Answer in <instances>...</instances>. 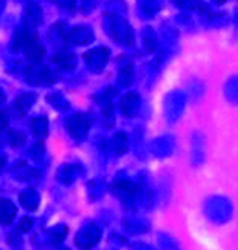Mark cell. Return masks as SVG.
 Listing matches in <instances>:
<instances>
[{
	"instance_id": "obj_1",
	"label": "cell",
	"mask_w": 238,
	"mask_h": 250,
	"mask_svg": "<svg viewBox=\"0 0 238 250\" xmlns=\"http://www.w3.org/2000/svg\"><path fill=\"white\" fill-rule=\"evenodd\" d=\"M24 78L32 86H49L56 81V74L49 67L29 66L24 71Z\"/></svg>"
},
{
	"instance_id": "obj_2",
	"label": "cell",
	"mask_w": 238,
	"mask_h": 250,
	"mask_svg": "<svg viewBox=\"0 0 238 250\" xmlns=\"http://www.w3.org/2000/svg\"><path fill=\"white\" fill-rule=\"evenodd\" d=\"M107 57H109V51L104 47H96L93 51L84 54V59H86L87 66L94 72L102 71V67H104L107 62Z\"/></svg>"
},
{
	"instance_id": "obj_3",
	"label": "cell",
	"mask_w": 238,
	"mask_h": 250,
	"mask_svg": "<svg viewBox=\"0 0 238 250\" xmlns=\"http://www.w3.org/2000/svg\"><path fill=\"white\" fill-rule=\"evenodd\" d=\"M87 128H89V121H87V118L84 114H74V116L67 119L69 133L74 138H78V140H80L87 133Z\"/></svg>"
},
{
	"instance_id": "obj_4",
	"label": "cell",
	"mask_w": 238,
	"mask_h": 250,
	"mask_svg": "<svg viewBox=\"0 0 238 250\" xmlns=\"http://www.w3.org/2000/svg\"><path fill=\"white\" fill-rule=\"evenodd\" d=\"M69 44H74V45H82L86 42L93 41V34L89 32V29H84V27H76V29L67 30V34L64 36Z\"/></svg>"
},
{
	"instance_id": "obj_5",
	"label": "cell",
	"mask_w": 238,
	"mask_h": 250,
	"mask_svg": "<svg viewBox=\"0 0 238 250\" xmlns=\"http://www.w3.org/2000/svg\"><path fill=\"white\" fill-rule=\"evenodd\" d=\"M138 106H139V96L134 94V92H128L126 96H122L121 103H119V107H121V113L124 116H134L138 111Z\"/></svg>"
},
{
	"instance_id": "obj_6",
	"label": "cell",
	"mask_w": 238,
	"mask_h": 250,
	"mask_svg": "<svg viewBox=\"0 0 238 250\" xmlns=\"http://www.w3.org/2000/svg\"><path fill=\"white\" fill-rule=\"evenodd\" d=\"M17 213V208L10 200L0 198V224L10 225L14 222V217Z\"/></svg>"
},
{
	"instance_id": "obj_7",
	"label": "cell",
	"mask_w": 238,
	"mask_h": 250,
	"mask_svg": "<svg viewBox=\"0 0 238 250\" xmlns=\"http://www.w3.org/2000/svg\"><path fill=\"white\" fill-rule=\"evenodd\" d=\"M24 52H25L27 59H30L32 62H36V64H39L40 61L44 59V56H45V49L42 47V45L37 41L27 44L25 47H24Z\"/></svg>"
},
{
	"instance_id": "obj_8",
	"label": "cell",
	"mask_w": 238,
	"mask_h": 250,
	"mask_svg": "<svg viewBox=\"0 0 238 250\" xmlns=\"http://www.w3.org/2000/svg\"><path fill=\"white\" fill-rule=\"evenodd\" d=\"M114 193L122 200H131L136 195V187L131 182H118L113 187Z\"/></svg>"
},
{
	"instance_id": "obj_9",
	"label": "cell",
	"mask_w": 238,
	"mask_h": 250,
	"mask_svg": "<svg viewBox=\"0 0 238 250\" xmlns=\"http://www.w3.org/2000/svg\"><path fill=\"white\" fill-rule=\"evenodd\" d=\"M34 103H36V96H34V94H22V96H19V98L15 99L14 107H15V111L20 114V116H24L27 111L30 109V106H32Z\"/></svg>"
},
{
	"instance_id": "obj_10",
	"label": "cell",
	"mask_w": 238,
	"mask_h": 250,
	"mask_svg": "<svg viewBox=\"0 0 238 250\" xmlns=\"http://www.w3.org/2000/svg\"><path fill=\"white\" fill-rule=\"evenodd\" d=\"M40 9L36 5V3H30L29 7H27L25 10V19H24V25L27 27H32V29H36V25L40 22Z\"/></svg>"
},
{
	"instance_id": "obj_11",
	"label": "cell",
	"mask_w": 238,
	"mask_h": 250,
	"mask_svg": "<svg viewBox=\"0 0 238 250\" xmlns=\"http://www.w3.org/2000/svg\"><path fill=\"white\" fill-rule=\"evenodd\" d=\"M39 202H40V198H39V195H37V191L36 190H25L24 193L20 195V203L25 207L27 210H37V207H39Z\"/></svg>"
},
{
	"instance_id": "obj_12",
	"label": "cell",
	"mask_w": 238,
	"mask_h": 250,
	"mask_svg": "<svg viewBox=\"0 0 238 250\" xmlns=\"http://www.w3.org/2000/svg\"><path fill=\"white\" fill-rule=\"evenodd\" d=\"M52 62L56 64L59 69H64V71H67V69H72L76 66V57L72 56V54H66V52H59L56 54V56L52 57Z\"/></svg>"
},
{
	"instance_id": "obj_13",
	"label": "cell",
	"mask_w": 238,
	"mask_h": 250,
	"mask_svg": "<svg viewBox=\"0 0 238 250\" xmlns=\"http://www.w3.org/2000/svg\"><path fill=\"white\" fill-rule=\"evenodd\" d=\"M30 128H32V133L36 134L37 138L47 136V119L45 118H34L32 121H30Z\"/></svg>"
},
{
	"instance_id": "obj_14",
	"label": "cell",
	"mask_w": 238,
	"mask_h": 250,
	"mask_svg": "<svg viewBox=\"0 0 238 250\" xmlns=\"http://www.w3.org/2000/svg\"><path fill=\"white\" fill-rule=\"evenodd\" d=\"M111 148H113V151L116 153V155L126 153V149H128V138H126V134L118 133L116 136L113 138V141H111Z\"/></svg>"
},
{
	"instance_id": "obj_15",
	"label": "cell",
	"mask_w": 238,
	"mask_h": 250,
	"mask_svg": "<svg viewBox=\"0 0 238 250\" xmlns=\"http://www.w3.org/2000/svg\"><path fill=\"white\" fill-rule=\"evenodd\" d=\"M7 138H9V143L12 146H15V148H19V146H22L25 143V134L20 133V131H15V129L9 131Z\"/></svg>"
},
{
	"instance_id": "obj_16",
	"label": "cell",
	"mask_w": 238,
	"mask_h": 250,
	"mask_svg": "<svg viewBox=\"0 0 238 250\" xmlns=\"http://www.w3.org/2000/svg\"><path fill=\"white\" fill-rule=\"evenodd\" d=\"M30 229H32V218L29 217H24L17 225V232H29Z\"/></svg>"
},
{
	"instance_id": "obj_17",
	"label": "cell",
	"mask_w": 238,
	"mask_h": 250,
	"mask_svg": "<svg viewBox=\"0 0 238 250\" xmlns=\"http://www.w3.org/2000/svg\"><path fill=\"white\" fill-rule=\"evenodd\" d=\"M54 2L62 7V9H67V10L74 9V0H54Z\"/></svg>"
},
{
	"instance_id": "obj_18",
	"label": "cell",
	"mask_w": 238,
	"mask_h": 250,
	"mask_svg": "<svg viewBox=\"0 0 238 250\" xmlns=\"http://www.w3.org/2000/svg\"><path fill=\"white\" fill-rule=\"evenodd\" d=\"M3 167H5V158H3V156L0 155V171L3 170Z\"/></svg>"
},
{
	"instance_id": "obj_19",
	"label": "cell",
	"mask_w": 238,
	"mask_h": 250,
	"mask_svg": "<svg viewBox=\"0 0 238 250\" xmlns=\"http://www.w3.org/2000/svg\"><path fill=\"white\" fill-rule=\"evenodd\" d=\"M3 101H5V96H3V92L0 91V104H2Z\"/></svg>"
},
{
	"instance_id": "obj_20",
	"label": "cell",
	"mask_w": 238,
	"mask_h": 250,
	"mask_svg": "<svg viewBox=\"0 0 238 250\" xmlns=\"http://www.w3.org/2000/svg\"><path fill=\"white\" fill-rule=\"evenodd\" d=\"M217 2H220V3H221V2H225V0H217Z\"/></svg>"
},
{
	"instance_id": "obj_21",
	"label": "cell",
	"mask_w": 238,
	"mask_h": 250,
	"mask_svg": "<svg viewBox=\"0 0 238 250\" xmlns=\"http://www.w3.org/2000/svg\"><path fill=\"white\" fill-rule=\"evenodd\" d=\"M60 250H69V249H60Z\"/></svg>"
}]
</instances>
